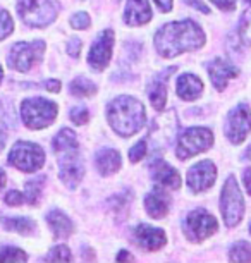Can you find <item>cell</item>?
<instances>
[{
    "label": "cell",
    "mask_w": 251,
    "mask_h": 263,
    "mask_svg": "<svg viewBox=\"0 0 251 263\" xmlns=\"http://www.w3.org/2000/svg\"><path fill=\"white\" fill-rule=\"evenodd\" d=\"M205 43V34L195 21L169 23L155 34V47L162 57H176L183 52L196 50Z\"/></svg>",
    "instance_id": "1"
},
{
    "label": "cell",
    "mask_w": 251,
    "mask_h": 263,
    "mask_svg": "<svg viewBox=\"0 0 251 263\" xmlns=\"http://www.w3.org/2000/svg\"><path fill=\"white\" fill-rule=\"evenodd\" d=\"M110 126L121 136H132L145 124V107L132 97H117L107 108Z\"/></svg>",
    "instance_id": "2"
},
{
    "label": "cell",
    "mask_w": 251,
    "mask_h": 263,
    "mask_svg": "<svg viewBox=\"0 0 251 263\" xmlns=\"http://www.w3.org/2000/svg\"><path fill=\"white\" fill-rule=\"evenodd\" d=\"M177 127H179V121H177L174 110L165 112L153 119L148 131V138H146L151 155L157 157L174 141V138L177 135Z\"/></svg>",
    "instance_id": "3"
},
{
    "label": "cell",
    "mask_w": 251,
    "mask_h": 263,
    "mask_svg": "<svg viewBox=\"0 0 251 263\" xmlns=\"http://www.w3.org/2000/svg\"><path fill=\"white\" fill-rule=\"evenodd\" d=\"M21 116L29 129H43L55 121L57 105L45 98H28L21 105Z\"/></svg>",
    "instance_id": "4"
},
{
    "label": "cell",
    "mask_w": 251,
    "mask_h": 263,
    "mask_svg": "<svg viewBox=\"0 0 251 263\" xmlns=\"http://www.w3.org/2000/svg\"><path fill=\"white\" fill-rule=\"evenodd\" d=\"M19 16L28 26L43 28L57 17V7L50 0H19Z\"/></svg>",
    "instance_id": "5"
},
{
    "label": "cell",
    "mask_w": 251,
    "mask_h": 263,
    "mask_svg": "<svg viewBox=\"0 0 251 263\" xmlns=\"http://www.w3.org/2000/svg\"><path fill=\"white\" fill-rule=\"evenodd\" d=\"M220 210H222L224 222L229 227H234L239 224L244 213V200L241 195L239 184L236 182L233 176L225 181L222 187V198H220Z\"/></svg>",
    "instance_id": "6"
},
{
    "label": "cell",
    "mask_w": 251,
    "mask_h": 263,
    "mask_svg": "<svg viewBox=\"0 0 251 263\" xmlns=\"http://www.w3.org/2000/svg\"><path fill=\"white\" fill-rule=\"evenodd\" d=\"M214 143V135L206 127H191L181 135L177 141V157L181 160H186L189 157H195L198 153L208 150Z\"/></svg>",
    "instance_id": "7"
},
{
    "label": "cell",
    "mask_w": 251,
    "mask_h": 263,
    "mask_svg": "<svg viewBox=\"0 0 251 263\" xmlns=\"http://www.w3.org/2000/svg\"><path fill=\"white\" fill-rule=\"evenodd\" d=\"M43 162H45V153L34 143L19 141L9 153V163L24 172L38 171L43 165Z\"/></svg>",
    "instance_id": "8"
},
{
    "label": "cell",
    "mask_w": 251,
    "mask_h": 263,
    "mask_svg": "<svg viewBox=\"0 0 251 263\" xmlns=\"http://www.w3.org/2000/svg\"><path fill=\"white\" fill-rule=\"evenodd\" d=\"M43 52H45V43L43 42L16 43V45L11 48L9 66L14 67L19 72H28L34 64L40 62Z\"/></svg>",
    "instance_id": "9"
},
{
    "label": "cell",
    "mask_w": 251,
    "mask_h": 263,
    "mask_svg": "<svg viewBox=\"0 0 251 263\" xmlns=\"http://www.w3.org/2000/svg\"><path fill=\"white\" fill-rule=\"evenodd\" d=\"M57 155H59V168H61L59 176H61L62 182L69 187H76L83 179V174H85V167H83L81 158L78 155V150L61 152Z\"/></svg>",
    "instance_id": "10"
},
{
    "label": "cell",
    "mask_w": 251,
    "mask_h": 263,
    "mask_svg": "<svg viewBox=\"0 0 251 263\" xmlns=\"http://www.w3.org/2000/svg\"><path fill=\"white\" fill-rule=\"evenodd\" d=\"M249 131H251V110L248 105L241 103L234 110H230L227 117V138L230 140V143L238 145V143H243L246 140Z\"/></svg>",
    "instance_id": "11"
},
{
    "label": "cell",
    "mask_w": 251,
    "mask_h": 263,
    "mask_svg": "<svg viewBox=\"0 0 251 263\" xmlns=\"http://www.w3.org/2000/svg\"><path fill=\"white\" fill-rule=\"evenodd\" d=\"M114 31L110 29H105L100 36L95 40L93 43L91 50H90V55H88V62L93 69L96 71H102L109 66L110 62V57H112V50H114Z\"/></svg>",
    "instance_id": "12"
},
{
    "label": "cell",
    "mask_w": 251,
    "mask_h": 263,
    "mask_svg": "<svg viewBox=\"0 0 251 263\" xmlns=\"http://www.w3.org/2000/svg\"><path fill=\"white\" fill-rule=\"evenodd\" d=\"M186 231L191 239H206L217 231V220L205 210L191 212L186 218Z\"/></svg>",
    "instance_id": "13"
},
{
    "label": "cell",
    "mask_w": 251,
    "mask_h": 263,
    "mask_svg": "<svg viewBox=\"0 0 251 263\" xmlns=\"http://www.w3.org/2000/svg\"><path fill=\"white\" fill-rule=\"evenodd\" d=\"M215 179H217V171H215V165L210 160L196 163L188 174V184L195 193L206 191L208 187L214 186Z\"/></svg>",
    "instance_id": "14"
},
{
    "label": "cell",
    "mask_w": 251,
    "mask_h": 263,
    "mask_svg": "<svg viewBox=\"0 0 251 263\" xmlns=\"http://www.w3.org/2000/svg\"><path fill=\"white\" fill-rule=\"evenodd\" d=\"M208 72H210L211 83H214V86L217 88L219 91L224 90L229 79H233L239 74L238 69L229 61H224V59H215V61H211V64L208 66Z\"/></svg>",
    "instance_id": "15"
},
{
    "label": "cell",
    "mask_w": 251,
    "mask_h": 263,
    "mask_svg": "<svg viewBox=\"0 0 251 263\" xmlns=\"http://www.w3.org/2000/svg\"><path fill=\"white\" fill-rule=\"evenodd\" d=\"M174 71H176V67L165 69L164 72L157 74L153 78V81L150 83L148 97H150L151 105H153V108H157V110H164L165 102H167V79H169V76Z\"/></svg>",
    "instance_id": "16"
},
{
    "label": "cell",
    "mask_w": 251,
    "mask_h": 263,
    "mask_svg": "<svg viewBox=\"0 0 251 263\" xmlns=\"http://www.w3.org/2000/svg\"><path fill=\"white\" fill-rule=\"evenodd\" d=\"M151 177L160 187H169V190H177L181 186V176L176 168H172L169 163L155 160L151 165Z\"/></svg>",
    "instance_id": "17"
},
{
    "label": "cell",
    "mask_w": 251,
    "mask_h": 263,
    "mask_svg": "<svg viewBox=\"0 0 251 263\" xmlns=\"http://www.w3.org/2000/svg\"><path fill=\"white\" fill-rule=\"evenodd\" d=\"M134 236H136L138 245H140L141 248H145V250H148V251L160 250V248L167 242V237L164 234V231L155 229V227H150L146 224L138 226Z\"/></svg>",
    "instance_id": "18"
},
{
    "label": "cell",
    "mask_w": 251,
    "mask_h": 263,
    "mask_svg": "<svg viewBox=\"0 0 251 263\" xmlns=\"http://www.w3.org/2000/svg\"><path fill=\"white\" fill-rule=\"evenodd\" d=\"M124 19L131 26H140V24L148 23L151 19V9L148 6V0H127Z\"/></svg>",
    "instance_id": "19"
},
{
    "label": "cell",
    "mask_w": 251,
    "mask_h": 263,
    "mask_svg": "<svg viewBox=\"0 0 251 263\" xmlns=\"http://www.w3.org/2000/svg\"><path fill=\"white\" fill-rule=\"evenodd\" d=\"M201 90H203V83L193 74H183L177 79V95L183 100L193 102L200 97Z\"/></svg>",
    "instance_id": "20"
},
{
    "label": "cell",
    "mask_w": 251,
    "mask_h": 263,
    "mask_svg": "<svg viewBox=\"0 0 251 263\" xmlns=\"http://www.w3.org/2000/svg\"><path fill=\"white\" fill-rule=\"evenodd\" d=\"M145 208L150 217L162 218L167 215V212H169V198H167L165 193H162L160 190H155L153 193L146 195Z\"/></svg>",
    "instance_id": "21"
},
{
    "label": "cell",
    "mask_w": 251,
    "mask_h": 263,
    "mask_svg": "<svg viewBox=\"0 0 251 263\" xmlns=\"http://www.w3.org/2000/svg\"><path fill=\"white\" fill-rule=\"evenodd\" d=\"M47 222H48V226L52 227L55 237H59V239H66V237L71 236L72 231H74V226H72V222L69 220V217L64 215V213L59 210H52L48 213Z\"/></svg>",
    "instance_id": "22"
},
{
    "label": "cell",
    "mask_w": 251,
    "mask_h": 263,
    "mask_svg": "<svg viewBox=\"0 0 251 263\" xmlns=\"http://www.w3.org/2000/svg\"><path fill=\"white\" fill-rule=\"evenodd\" d=\"M96 167L102 176H110V174L117 172L121 168V155L119 152L112 150V148H105L96 155Z\"/></svg>",
    "instance_id": "23"
},
{
    "label": "cell",
    "mask_w": 251,
    "mask_h": 263,
    "mask_svg": "<svg viewBox=\"0 0 251 263\" xmlns=\"http://www.w3.org/2000/svg\"><path fill=\"white\" fill-rule=\"evenodd\" d=\"M53 150L55 153L67 152V150H78V138L74 135V131L64 127L59 131V135L53 140Z\"/></svg>",
    "instance_id": "24"
},
{
    "label": "cell",
    "mask_w": 251,
    "mask_h": 263,
    "mask_svg": "<svg viewBox=\"0 0 251 263\" xmlns=\"http://www.w3.org/2000/svg\"><path fill=\"white\" fill-rule=\"evenodd\" d=\"M4 227L7 231H14V232H19V234H31L34 231V222L29 220V218H6L4 220Z\"/></svg>",
    "instance_id": "25"
},
{
    "label": "cell",
    "mask_w": 251,
    "mask_h": 263,
    "mask_svg": "<svg viewBox=\"0 0 251 263\" xmlns=\"http://www.w3.org/2000/svg\"><path fill=\"white\" fill-rule=\"evenodd\" d=\"M71 91L78 97H91L96 93V86L86 78H76L71 83Z\"/></svg>",
    "instance_id": "26"
},
{
    "label": "cell",
    "mask_w": 251,
    "mask_h": 263,
    "mask_svg": "<svg viewBox=\"0 0 251 263\" xmlns=\"http://www.w3.org/2000/svg\"><path fill=\"white\" fill-rule=\"evenodd\" d=\"M43 182H45V177H36V179L26 182V195H24V198H26L29 205H36L38 200H40Z\"/></svg>",
    "instance_id": "27"
},
{
    "label": "cell",
    "mask_w": 251,
    "mask_h": 263,
    "mask_svg": "<svg viewBox=\"0 0 251 263\" xmlns=\"http://www.w3.org/2000/svg\"><path fill=\"white\" fill-rule=\"evenodd\" d=\"M233 261H251V245L246 241H239L230 248L229 253Z\"/></svg>",
    "instance_id": "28"
},
{
    "label": "cell",
    "mask_w": 251,
    "mask_h": 263,
    "mask_svg": "<svg viewBox=\"0 0 251 263\" xmlns=\"http://www.w3.org/2000/svg\"><path fill=\"white\" fill-rule=\"evenodd\" d=\"M239 38L244 45H251V7L246 9L239 21Z\"/></svg>",
    "instance_id": "29"
},
{
    "label": "cell",
    "mask_w": 251,
    "mask_h": 263,
    "mask_svg": "<svg viewBox=\"0 0 251 263\" xmlns=\"http://www.w3.org/2000/svg\"><path fill=\"white\" fill-rule=\"evenodd\" d=\"M28 255L19 248H12L7 246L4 250H0V261L2 263H9V261H26Z\"/></svg>",
    "instance_id": "30"
},
{
    "label": "cell",
    "mask_w": 251,
    "mask_h": 263,
    "mask_svg": "<svg viewBox=\"0 0 251 263\" xmlns=\"http://www.w3.org/2000/svg\"><path fill=\"white\" fill-rule=\"evenodd\" d=\"M45 260L47 261H71L72 256H71V251H69L67 246L59 245L48 253V256L45 258Z\"/></svg>",
    "instance_id": "31"
},
{
    "label": "cell",
    "mask_w": 251,
    "mask_h": 263,
    "mask_svg": "<svg viewBox=\"0 0 251 263\" xmlns=\"http://www.w3.org/2000/svg\"><path fill=\"white\" fill-rule=\"evenodd\" d=\"M12 29H14V23L11 16H9V12L0 11V40L7 38L12 33Z\"/></svg>",
    "instance_id": "32"
},
{
    "label": "cell",
    "mask_w": 251,
    "mask_h": 263,
    "mask_svg": "<svg viewBox=\"0 0 251 263\" xmlns=\"http://www.w3.org/2000/svg\"><path fill=\"white\" fill-rule=\"evenodd\" d=\"M146 152H148V143H146V140H141L140 143H136V145L129 150V160L131 162H140L141 158L146 155Z\"/></svg>",
    "instance_id": "33"
},
{
    "label": "cell",
    "mask_w": 251,
    "mask_h": 263,
    "mask_svg": "<svg viewBox=\"0 0 251 263\" xmlns=\"http://www.w3.org/2000/svg\"><path fill=\"white\" fill-rule=\"evenodd\" d=\"M88 117H90V114H88V110L85 107H74L71 110V119L72 122L78 124V126H83V124L88 122Z\"/></svg>",
    "instance_id": "34"
},
{
    "label": "cell",
    "mask_w": 251,
    "mask_h": 263,
    "mask_svg": "<svg viewBox=\"0 0 251 263\" xmlns=\"http://www.w3.org/2000/svg\"><path fill=\"white\" fill-rule=\"evenodd\" d=\"M71 26L76 28V29H86L90 26V17H88L86 12H78L72 16L71 19Z\"/></svg>",
    "instance_id": "35"
},
{
    "label": "cell",
    "mask_w": 251,
    "mask_h": 263,
    "mask_svg": "<svg viewBox=\"0 0 251 263\" xmlns=\"http://www.w3.org/2000/svg\"><path fill=\"white\" fill-rule=\"evenodd\" d=\"M24 201H26V198L19 191H9L6 195V203L11 206H19V205H23Z\"/></svg>",
    "instance_id": "36"
},
{
    "label": "cell",
    "mask_w": 251,
    "mask_h": 263,
    "mask_svg": "<svg viewBox=\"0 0 251 263\" xmlns=\"http://www.w3.org/2000/svg\"><path fill=\"white\" fill-rule=\"evenodd\" d=\"M67 52H69V55H71V57H78V55H80V52H81L80 38H72L71 42L67 43Z\"/></svg>",
    "instance_id": "37"
},
{
    "label": "cell",
    "mask_w": 251,
    "mask_h": 263,
    "mask_svg": "<svg viewBox=\"0 0 251 263\" xmlns=\"http://www.w3.org/2000/svg\"><path fill=\"white\" fill-rule=\"evenodd\" d=\"M217 7L224 9V11H233L236 6V0H211Z\"/></svg>",
    "instance_id": "38"
},
{
    "label": "cell",
    "mask_w": 251,
    "mask_h": 263,
    "mask_svg": "<svg viewBox=\"0 0 251 263\" xmlns=\"http://www.w3.org/2000/svg\"><path fill=\"white\" fill-rule=\"evenodd\" d=\"M45 88H47L48 91L57 93V91H61V83H59L57 79H52V81H47L45 83Z\"/></svg>",
    "instance_id": "39"
},
{
    "label": "cell",
    "mask_w": 251,
    "mask_h": 263,
    "mask_svg": "<svg viewBox=\"0 0 251 263\" xmlns=\"http://www.w3.org/2000/svg\"><path fill=\"white\" fill-rule=\"evenodd\" d=\"M186 2H188L189 6H193L195 9H200L201 12H208V7H206L201 0H186Z\"/></svg>",
    "instance_id": "40"
},
{
    "label": "cell",
    "mask_w": 251,
    "mask_h": 263,
    "mask_svg": "<svg viewBox=\"0 0 251 263\" xmlns=\"http://www.w3.org/2000/svg\"><path fill=\"white\" fill-rule=\"evenodd\" d=\"M155 2H157V6L160 7V11H164V12L172 9V0H155Z\"/></svg>",
    "instance_id": "41"
},
{
    "label": "cell",
    "mask_w": 251,
    "mask_h": 263,
    "mask_svg": "<svg viewBox=\"0 0 251 263\" xmlns=\"http://www.w3.org/2000/svg\"><path fill=\"white\" fill-rule=\"evenodd\" d=\"M115 260H117V261H132V260H134V258H132L127 251H121L119 255H117Z\"/></svg>",
    "instance_id": "42"
},
{
    "label": "cell",
    "mask_w": 251,
    "mask_h": 263,
    "mask_svg": "<svg viewBox=\"0 0 251 263\" xmlns=\"http://www.w3.org/2000/svg\"><path fill=\"white\" fill-rule=\"evenodd\" d=\"M244 184H246V190H248V193L251 195V168H248V171L244 172Z\"/></svg>",
    "instance_id": "43"
},
{
    "label": "cell",
    "mask_w": 251,
    "mask_h": 263,
    "mask_svg": "<svg viewBox=\"0 0 251 263\" xmlns=\"http://www.w3.org/2000/svg\"><path fill=\"white\" fill-rule=\"evenodd\" d=\"M4 186H6V172L0 168V190H2Z\"/></svg>",
    "instance_id": "44"
},
{
    "label": "cell",
    "mask_w": 251,
    "mask_h": 263,
    "mask_svg": "<svg viewBox=\"0 0 251 263\" xmlns=\"http://www.w3.org/2000/svg\"><path fill=\"white\" fill-rule=\"evenodd\" d=\"M4 146H6V135H4V133L0 131V152H2Z\"/></svg>",
    "instance_id": "45"
},
{
    "label": "cell",
    "mask_w": 251,
    "mask_h": 263,
    "mask_svg": "<svg viewBox=\"0 0 251 263\" xmlns=\"http://www.w3.org/2000/svg\"><path fill=\"white\" fill-rule=\"evenodd\" d=\"M246 158H248V160H251V146L248 148V150H246Z\"/></svg>",
    "instance_id": "46"
},
{
    "label": "cell",
    "mask_w": 251,
    "mask_h": 263,
    "mask_svg": "<svg viewBox=\"0 0 251 263\" xmlns=\"http://www.w3.org/2000/svg\"><path fill=\"white\" fill-rule=\"evenodd\" d=\"M2 74H4V72H2V67H0V81H2Z\"/></svg>",
    "instance_id": "47"
},
{
    "label": "cell",
    "mask_w": 251,
    "mask_h": 263,
    "mask_svg": "<svg viewBox=\"0 0 251 263\" xmlns=\"http://www.w3.org/2000/svg\"><path fill=\"white\" fill-rule=\"evenodd\" d=\"M249 232H251V226H249Z\"/></svg>",
    "instance_id": "48"
},
{
    "label": "cell",
    "mask_w": 251,
    "mask_h": 263,
    "mask_svg": "<svg viewBox=\"0 0 251 263\" xmlns=\"http://www.w3.org/2000/svg\"><path fill=\"white\" fill-rule=\"evenodd\" d=\"M248 2H251V0H248Z\"/></svg>",
    "instance_id": "49"
}]
</instances>
